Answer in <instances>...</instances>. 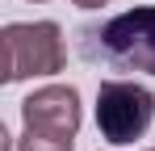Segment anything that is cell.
<instances>
[{"mask_svg":"<svg viewBox=\"0 0 155 151\" xmlns=\"http://www.w3.org/2000/svg\"><path fill=\"white\" fill-rule=\"evenodd\" d=\"M151 151H155V147H151Z\"/></svg>","mask_w":155,"mask_h":151,"instance_id":"7","label":"cell"},{"mask_svg":"<svg viewBox=\"0 0 155 151\" xmlns=\"http://www.w3.org/2000/svg\"><path fill=\"white\" fill-rule=\"evenodd\" d=\"M71 4H80V8H105V4H113V0H71Z\"/></svg>","mask_w":155,"mask_h":151,"instance_id":"6","label":"cell"},{"mask_svg":"<svg viewBox=\"0 0 155 151\" xmlns=\"http://www.w3.org/2000/svg\"><path fill=\"white\" fill-rule=\"evenodd\" d=\"M17 151H76V139H51V134L25 130V134L17 139Z\"/></svg>","mask_w":155,"mask_h":151,"instance_id":"5","label":"cell"},{"mask_svg":"<svg viewBox=\"0 0 155 151\" xmlns=\"http://www.w3.org/2000/svg\"><path fill=\"white\" fill-rule=\"evenodd\" d=\"M76 46L97 67L155 76V4H138V8L113 13L105 21L80 25Z\"/></svg>","mask_w":155,"mask_h":151,"instance_id":"1","label":"cell"},{"mask_svg":"<svg viewBox=\"0 0 155 151\" xmlns=\"http://www.w3.org/2000/svg\"><path fill=\"white\" fill-rule=\"evenodd\" d=\"M0 80L17 84L29 76H54L67 63V46H63V29L54 21H13L0 34Z\"/></svg>","mask_w":155,"mask_h":151,"instance_id":"2","label":"cell"},{"mask_svg":"<svg viewBox=\"0 0 155 151\" xmlns=\"http://www.w3.org/2000/svg\"><path fill=\"white\" fill-rule=\"evenodd\" d=\"M155 118V97L134 80H105L97 88V130L105 143H134Z\"/></svg>","mask_w":155,"mask_h":151,"instance_id":"3","label":"cell"},{"mask_svg":"<svg viewBox=\"0 0 155 151\" xmlns=\"http://www.w3.org/2000/svg\"><path fill=\"white\" fill-rule=\"evenodd\" d=\"M21 122L34 134L51 139H76L80 130V92L71 84H46L21 101Z\"/></svg>","mask_w":155,"mask_h":151,"instance_id":"4","label":"cell"}]
</instances>
